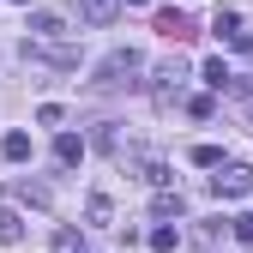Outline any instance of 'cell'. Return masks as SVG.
<instances>
[{
    "mask_svg": "<svg viewBox=\"0 0 253 253\" xmlns=\"http://www.w3.org/2000/svg\"><path fill=\"white\" fill-rule=\"evenodd\" d=\"M139 73H145V54L139 48H115V54L97 60V79H90V84H97V90H133Z\"/></svg>",
    "mask_w": 253,
    "mask_h": 253,
    "instance_id": "obj_1",
    "label": "cell"
},
{
    "mask_svg": "<svg viewBox=\"0 0 253 253\" xmlns=\"http://www.w3.org/2000/svg\"><path fill=\"white\" fill-rule=\"evenodd\" d=\"M181 84H187V60L175 54V60H163V67H157V84H151V97H157V103H175V97H181Z\"/></svg>",
    "mask_w": 253,
    "mask_h": 253,
    "instance_id": "obj_2",
    "label": "cell"
},
{
    "mask_svg": "<svg viewBox=\"0 0 253 253\" xmlns=\"http://www.w3.org/2000/svg\"><path fill=\"white\" fill-rule=\"evenodd\" d=\"M211 187H217L223 199H247V193H253V169H247V163H223V175H211Z\"/></svg>",
    "mask_w": 253,
    "mask_h": 253,
    "instance_id": "obj_3",
    "label": "cell"
},
{
    "mask_svg": "<svg viewBox=\"0 0 253 253\" xmlns=\"http://www.w3.org/2000/svg\"><path fill=\"white\" fill-rule=\"evenodd\" d=\"M157 30H163L169 42H193V37H199V24L187 18V12H175V6H163V12H157Z\"/></svg>",
    "mask_w": 253,
    "mask_h": 253,
    "instance_id": "obj_4",
    "label": "cell"
},
{
    "mask_svg": "<svg viewBox=\"0 0 253 253\" xmlns=\"http://www.w3.org/2000/svg\"><path fill=\"white\" fill-rule=\"evenodd\" d=\"M115 12H121V0H79V18L84 24H109Z\"/></svg>",
    "mask_w": 253,
    "mask_h": 253,
    "instance_id": "obj_5",
    "label": "cell"
},
{
    "mask_svg": "<svg viewBox=\"0 0 253 253\" xmlns=\"http://www.w3.org/2000/svg\"><path fill=\"white\" fill-rule=\"evenodd\" d=\"M79 157H84V139H79V133H60V139H54V163H60V169H73Z\"/></svg>",
    "mask_w": 253,
    "mask_h": 253,
    "instance_id": "obj_6",
    "label": "cell"
},
{
    "mask_svg": "<svg viewBox=\"0 0 253 253\" xmlns=\"http://www.w3.org/2000/svg\"><path fill=\"white\" fill-rule=\"evenodd\" d=\"M24 30H30V37H37V42H48V37H60V30H67V24H60L54 12H30V24H24Z\"/></svg>",
    "mask_w": 253,
    "mask_h": 253,
    "instance_id": "obj_7",
    "label": "cell"
},
{
    "mask_svg": "<svg viewBox=\"0 0 253 253\" xmlns=\"http://www.w3.org/2000/svg\"><path fill=\"white\" fill-rule=\"evenodd\" d=\"M84 217H90V223H97V229H109V223H115V205H109V193H90Z\"/></svg>",
    "mask_w": 253,
    "mask_h": 253,
    "instance_id": "obj_8",
    "label": "cell"
},
{
    "mask_svg": "<svg viewBox=\"0 0 253 253\" xmlns=\"http://www.w3.org/2000/svg\"><path fill=\"white\" fill-rule=\"evenodd\" d=\"M0 157H6V163H24L30 157V133H6L0 139Z\"/></svg>",
    "mask_w": 253,
    "mask_h": 253,
    "instance_id": "obj_9",
    "label": "cell"
},
{
    "mask_svg": "<svg viewBox=\"0 0 253 253\" xmlns=\"http://www.w3.org/2000/svg\"><path fill=\"white\" fill-rule=\"evenodd\" d=\"M211 30H217L223 42H235V37H241V12H229V6H223V12L211 18Z\"/></svg>",
    "mask_w": 253,
    "mask_h": 253,
    "instance_id": "obj_10",
    "label": "cell"
},
{
    "mask_svg": "<svg viewBox=\"0 0 253 253\" xmlns=\"http://www.w3.org/2000/svg\"><path fill=\"white\" fill-rule=\"evenodd\" d=\"M48 247H54V253H90L79 229H54V241H48Z\"/></svg>",
    "mask_w": 253,
    "mask_h": 253,
    "instance_id": "obj_11",
    "label": "cell"
},
{
    "mask_svg": "<svg viewBox=\"0 0 253 253\" xmlns=\"http://www.w3.org/2000/svg\"><path fill=\"white\" fill-rule=\"evenodd\" d=\"M199 79H205L211 90H229V84H235V79H229V67H223V60H205V73H199Z\"/></svg>",
    "mask_w": 253,
    "mask_h": 253,
    "instance_id": "obj_12",
    "label": "cell"
},
{
    "mask_svg": "<svg viewBox=\"0 0 253 253\" xmlns=\"http://www.w3.org/2000/svg\"><path fill=\"white\" fill-rule=\"evenodd\" d=\"M151 211H157V217H181V193H169V187H157Z\"/></svg>",
    "mask_w": 253,
    "mask_h": 253,
    "instance_id": "obj_13",
    "label": "cell"
},
{
    "mask_svg": "<svg viewBox=\"0 0 253 253\" xmlns=\"http://www.w3.org/2000/svg\"><path fill=\"white\" fill-rule=\"evenodd\" d=\"M18 235H24V223H18V211H6V205H0V241H6V247H12Z\"/></svg>",
    "mask_w": 253,
    "mask_h": 253,
    "instance_id": "obj_14",
    "label": "cell"
},
{
    "mask_svg": "<svg viewBox=\"0 0 253 253\" xmlns=\"http://www.w3.org/2000/svg\"><path fill=\"white\" fill-rule=\"evenodd\" d=\"M90 145H103V151H121V133H115V121H97V133H90Z\"/></svg>",
    "mask_w": 253,
    "mask_h": 253,
    "instance_id": "obj_15",
    "label": "cell"
},
{
    "mask_svg": "<svg viewBox=\"0 0 253 253\" xmlns=\"http://www.w3.org/2000/svg\"><path fill=\"white\" fill-rule=\"evenodd\" d=\"M193 163L199 169H223V151H217V145H193Z\"/></svg>",
    "mask_w": 253,
    "mask_h": 253,
    "instance_id": "obj_16",
    "label": "cell"
},
{
    "mask_svg": "<svg viewBox=\"0 0 253 253\" xmlns=\"http://www.w3.org/2000/svg\"><path fill=\"white\" fill-rule=\"evenodd\" d=\"M175 241H181V235H175L169 223H163V229H151V247H157V253H175Z\"/></svg>",
    "mask_w": 253,
    "mask_h": 253,
    "instance_id": "obj_17",
    "label": "cell"
},
{
    "mask_svg": "<svg viewBox=\"0 0 253 253\" xmlns=\"http://www.w3.org/2000/svg\"><path fill=\"white\" fill-rule=\"evenodd\" d=\"M229 229H235V235H241V241L253 247V217H247V211H241V217H229Z\"/></svg>",
    "mask_w": 253,
    "mask_h": 253,
    "instance_id": "obj_18",
    "label": "cell"
},
{
    "mask_svg": "<svg viewBox=\"0 0 253 253\" xmlns=\"http://www.w3.org/2000/svg\"><path fill=\"white\" fill-rule=\"evenodd\" d=\"M126 6H145V0H126Z\"/></svg>",
    "mask_w": 253,
    "mask_h": 253,
    "instance_id": "obj_19",
    "label": "cell"
},
{
    "mask_svg": "<svg viewBox=\"0 0 253 253\" xmlns=\"http://www.w3.org/2000/svg\"><path fill=\"white\" fill-rule=\"evenodd\" d=\"M12 6H30V0H12Z\"/></svg>",
    "mask_w": 253,
    "mask_h": 253,
    "instance_id": "obj_20",
    "label": "cell"
},
{
    "mask_svg": "<svg viewBox=\"0 0 253 253\" xmlns=\"http://www.w3.org/2000/svg\"><path fill=\"white\" fill-rule=\"evenodd\" d=\"M247 109H253V97H247Z\"/></svg>",
    "mask_w": 253,
    "mask_h": 253,
    "instance_id": "obj_21",
    "label": "cell"
}]
</instances>
